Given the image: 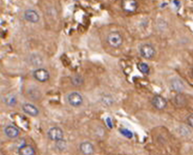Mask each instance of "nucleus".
I'll list each match as a JSON object with an SVG mask.
<instances>
[{"label": "nucleus", "instance_id": "nucleus-1", "mask_svg": "<svg viewBox=\"0 0 193 155\" xmlns=\"http://www.w3.org/2000/svg\"><path fill=\"white\" fill-rule=\"evenodd\" d=\"M107 43L112 48H119L123 44V37L117 32H112L107 36Z\"/></svg>", "mask_w": 193, "mask_h": 155}, {"label": "nucleus", "instance_id": "nucleus-2", "mask_svg": "<svg viewBox=\"0 0 193 155\" xmlns=\"http://www.w3.org/2000/svg\"><path fill=\"white\" fill-rule=\"evenodd\" d=\"M140 55L145 59H152L156 56V49L153 45L150 44H142L139 48Z\"/></svg>", "mask_w": 193, "mask_h": 155}, {"label": "nucleus", "instance_id": "nucleus-3", "mask_svg": "<svg viewBox=\"0 0 193 155\" xmlns=\"http://www.w3.org/2000/svg\"><path fill=\"white\" fill-rule=\"evenodd\" d=\"M67 100H68L69 104L74 107H79L84 102L83 96L79 92H70L67 97Z\"/></svg>", "mask_w": 193, "mask_h": 155}, {"label": "nucleus", "instance_id": "nucleus-4", "mask_svg": "<svg viewBox=\"0 0 193 155\" xmlns=\"http://www.w3.org/2000/svg\"><path fill=\"white\" fill-rule=\"evenodd\" d=\"M47 135H48V138L50 140H51L53 141H56V142L64 139L63 130L60 127H57V126L50 128L48 133H47Z\"/></svg>", "mask_w": 193, "mask_h": 155}, {"label": "nucleus", "instance_id": "nucleus-5", "mask_svg": "<svg viewBox=\"0 0 193 155\" xmlns=\"http://www.w3.org/2000/svg\"><path fill=\"white\" fill-rule=\"evenodd\" d=\"M151 104L157 110L159 111H163L167 107V101L161 95H155L151 99Z\"/></svg>", "mask_w": 193, "mask_h": 155}, {"label": "nucleus", "instance_id": "nucleus-6", "mask_svg": "<svg viewBox=\"0 0 193 155\" xmlns=\"http://www.w3.org/2000/svg\"><path fill=\"white\" fill-rule=\"evenodd\" d=\"M122 9L127 13H133L136 11L138 4L136 0H122Z\"/></svg>", "mask_w": 193, "mask_h": 155}, {"label": "nucleus", "instance_id": "nucleus-7", "mask_svg": "<svg viewBox=\"0 0 193 155\" xmlns=\"http://www.w3.org/2000/svg\"><path fill=\"white\" fill-rule=\"evenodd\" d=\"M33 77L39 82H46L50 78V73L44 68H38L33 72Z\"/></svg>", "mask_w": 193, "mask_h": 155}, {"label": "nucleus", "instance_id": "nucleus-8", "mask_svg": "<svg viewBox=\"0 0 193 155\" xmlns=\"http://www.w3.org/2000/svg\"><path fill=\"white\" fill-rule=\"evenodd\" d=\"M23 17L25 18L26 21L30 23H32V24H36L39 21L40 19V16L39 14L37 13V11H35L33 9H28L24 11L23 13Z\"/></svg>", "mask_w": 193, "mask_h": 155}, {"label": "nucleus", "instance_id": "nucleus-9", "mask_svg": "<svg viewBox=\"0 0 193 155\" xmlns=\"http://www.w3.org/2000/svg\"><path fill=\"white\" fill-rule=\"evenodd\" d=\"M170 87L177 92H183L185 89L183 82L178 78H174L170 80Z\"/></svg>", "mask_w": 193, "mask_h": 155}, {"label": "nucleus", "instance_id": "nucleus-10", "mask_svg": "<svg viewBox=\"0 0 193 155\" xmlns=\"http://www.w3.org/2000/svg\"><path fill=\"white\" fill-rule=\"evenodd\" d=\"M22 109L26 114H28L30 116H32V117H36V116H37L39 114L38 109L35 106L32 105V104H29V103L23 104L22 106Z\"/></svg>", "mask_w": 193, "mask_h": 155}, {"label": "nucleus", "instance_id": "nucleus-11", "mask_svg": "<svg viewBox=\"0 0 193 155\" xmlns=\"http://www.w3.org/2000/svg\"><path fill=\"white\" fill-rule=\"evenodd\" d=\"M4 133L5 135L10 138V139H16L18 137L19 135V130L17 126L13 125H7L4 129Z\"/></svg>", "mask_w": 193, "mask_h": 155}, {"label": "nucleus", "instance_id": "nucleus-12", "mask_svg": "<svg viewBox=\"0 0 193 155\" xmlns=\"http://www.w3.org/2000/svg\"><path fill=\"white\" fill-rule=\"evenodd\" d=\"M174 104L177 107H183L187 105V99L182 92H178L174 97Z\"/></svg>", "mask_w": 193, "mask_h": 155}, {"label": "nucleus", "instance_id": "nucleus-13", "mask_svg": "<svg viewBox=\"0 0 193 155\" xmlns=\"http://www.w3.org/2000/svg\"><path fill=\"white\" fill-rule=\"evenodd\" d=\"M19 155H36L34 147L31 145H22L18 148Z\"/></svg>", "mask_w": 193, "mask_h": 155}, {"label": "nucleus", "instance_id": "nucleus-14", "mask_svg": "<svg viewBox=\"0 0 193 155\" xmlns=\"http://www.w3.org/2000/svg\"><path fill=\"white\" fill-rule=\"evenodd\" d=\"M80 151L84 155H91L94 153V146L91 142H83L79 145Z\"/></svg>", "mask_w": 193, "mask_h": 155}, {"label": "nucleus", "instance_id": "nucleus-15", "mask_svg": "<svg viewBox=\"0 0 193 155\" xmlns=\"http://www.w3.org/2000/svg\"><path fill=\"white\" fill-rule=\"evenodd\" d=\"M137 69L139 70V72L143 74H149L150 73V66H148L146 63H143V62H140L137 64Z\"/></svg>", "mask_w": 193, "mask_h": 155}, {"label": "nucleus", "instance_id": "nucleus-16", "mask_svg": "<svg viewBox=\"0 0 193 155\" xmlns=\"http://www.w3.org/2000/svg\"><path fill=\"white\" fill-rule=\"evenodd\" d=\"M71 82L73 84V86H82L84 83V79L80 75H75L71 78Z\"/></svg>", "mask_w": 193, "mask_h": 155}, {"label": "nucleus", "instance_id": "nucleus-17", "mask_svg": "<svg viewBox=\"0 0 193 155\" xmlns=\"http://www.w3.org/2000/svg\"><path fill=\"white\" fill-rule=\"evenodd\" d=\"M4 101H5V103H6L8 106H15V105L17 104V98H16L14 95L10 94V95H8L7 97L4 98Z\"/></svg>", "mask_w": 193, "mask_h": 155}, {"label": "nucleus", "instance_id": "nucleus-18", "mask_svg": "<svg viewBox=\"0 0 193 155\" xmlns=\"http://www.w3.org/2000/svg\"><path fill=\"white\" fill-rule=\"evenodd\" d=\"M102 102L105 105V106H112L113 103V100L111 96L109 95H105L102 97Z\"/></svg>", "mask_w": 193, "mask_h": 155}, {"label": "nucleus", "instance_id": "nucleus-19", "mask_svg": "<svg viewBox=\"0 0 193 155\" xmlns=\"http://www.w3.org/2000/svg\"><path fill=\"white\" fill-rule=\"evenodd\" d=\"M40 57L38 55H32V59H31V62L33 66H40L42 63V59H39L37 60V58H39Z\"/></svg>", "mask_w": 193, "mask_h": 155}, {"label": "nucleus", "instance_id": "nucleus-20", "mask_svg": "<svg viewBox=\"0 0 193 155\" xmlns=\"http://www.w3.org/2000/svg\"><path fill=\"white\" fill-rule=\"evenodd\" d=\"M120 133H121L122 135H124L125 137L128 138V139H131V138L133 137V133H131L130 130L125 129V128H122V129H120Z\"/></svg>", "mask_w": 193, "mask_h": 155}, {"label": "nucleus", "instance_id": "nucleus-21", "mask_svg": "<svg viewBox=\"0 0 193 155\" xmlns=\"http://www.w3.org/2000/svg\"><path fill=\"white\" fill-rule=\"evenodd\" d=\"M57 149H59L60 151H63V150H65V147H66V142L64 140V139L63 140H58L57 141Z\"/></svg>", "mask_w": 193, "mask_h": 155}, {"label": "nucleus", "instance_id": "nucleus-22", "mask_svg": "<svg viewBox=\"0 0 193 155\" xmlns=\"http://www.w3.org/2000/svg\"><path fill=\"white\" fill-rule=\"evenodd\" d=\"M179 133L183 136H188L189 134H191V131L187 126H181L179 129Z\"/></svg>", "mask_w": 193, "mask_h": 155}, {"label": "nucleus", "instance_id": "nucleus-23", "mask_svg": "<svg viewBox=\"0 0 193 155\" xmlns=\"http://www.w3.org/2000/svg\"><path fill=\"white\" fill-rule=\"evenodd\" d=\"M186 122L188 124L189 126L192 127L193 128V113H191L187 118H186Z\"/></svg>", "mask_w": 193, "mask_h": 155}, {"label": "nucleus", "instance_id": "nucleus-24", "mask_svg": "<svg viewBox=\"0 0 193 155\" xmlns=\"http://www.w3.org/2000/svg\"><path fill=\"white\" fill-rule=\"evenodd\" d=\"M106 124H107V125H108L110 128H112V126H113V124H112V122L111 118H107V119H106Z\"/></svg>", "mask_w": 193, "mask_h": 155}, {"label": "nucleus", "instance_id": "nucleus-25", "mask_svg": "<svg viewBox=\"0 0 193 155\" xmlns=\"http://www.w3.org/2000/svg\"><path fill=\"white\" fill-rule=\"evenodd\" d=\"M192 76H193V68H192Z\"/></svg>", "mask_w": 193, "mask_h": 155}]
</instances>
